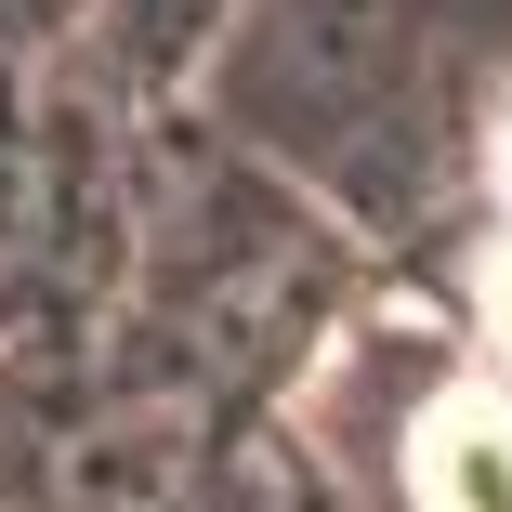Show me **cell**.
I'll return each instance as SVG.
<instances>
[{
    "label": "cell",
    "instance_id": "1",
    "mask_svg": "<svg viewBox=\"0 0 512 512\" xmlns=\"http://www.w3.org/2000/svg\"><path fill=\"white\" fill-rule=\"evenodd\" d=\"M407 512H512V381L473 368L407 434Z\"/></svg>",
    "mask_w": 512,
    "mask_h": 512
},
{
    "label": "cell",
    "instance_id": "2",
    "mask_svg": "<svg viewBox=\"0 0 512 512\" xmlns=\"http://www.w3.org/2000/svg\"><path fill=\"white\" fill-rule=\"evenodd\" d=\"M486 329L512 355V145H499V250H486Z\"/></svg>",
    "mask_w": 512,
    "mask_h": 512
}]
</instances>
